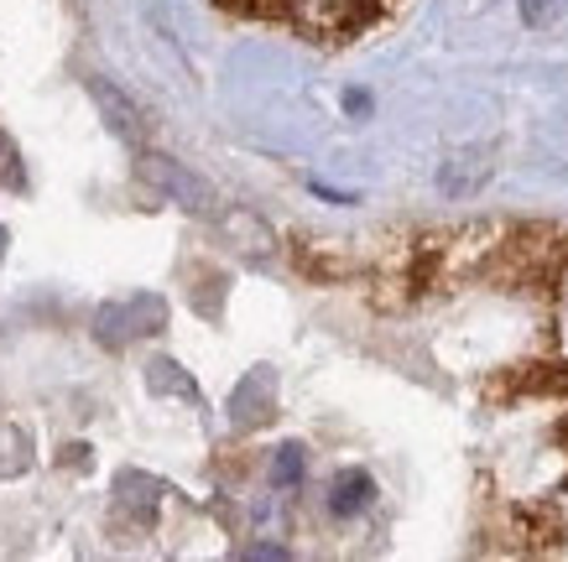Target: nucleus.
<instances>
[{
	"label": "nucleus",
	"mask_w": 568,
	"mask_h": 562,
	"mask_svg": "<svg viewBox=\"0 0 568 562\" xmlns=\"http://www.w3.org/2000/svg\"><path fill=\"white\" fill-rule=\"evenodd\" d=\"M433 260L465 307L480 552L568 546V224L438 229Z\"/></svg>",
	"instance_id": "1"
},
{
	"label": "nucleus",
	"mask_w": 568,
	"mask_h": 562,
	"mask_svg": "<svg viewBox=\"0 0 568 562\" xmlns=\"http://www.w3.org/2000/svg\"><path fill=\"white\" fill-rule=\"evenodd\" d=\"M230 17L293 32L313 48H349L402 11V0H214Z\"/></svg>",
	"instance_id": "2"
},
{
	"label": "nucleus",
	"mask_w": 568,
	"mask_h": 562,
	"mask_svg": "<svg viewBox=\"0 0 568 562\" xmlns=\"http://www.w3.org/2000/svg\"><path fill=\"white\" fill-rule=\"evenodd\" d=\"M365 500H371V479H365L361 469H349V474L334 484V511L355 515V511H365Z\"/></svg>",
	"instance_id": "3"
},
{
	"label": "nucleus",
	"mask_w": 568,
	"mask_h": 562,
	"mask_svg": "<svg viewBox=\"0 0 568 562\" xmlns=\"http://www.w3.org/2000/svg\"><path fill=\"white\" fill-rule=\"evenodd\" d=\"M521 11H527L532 27H542V21H552L558 11H564V0H521Z\"/></svg>",
	"instance_id": "4"
},
{
	"label": "nucleus",
	"mask_w": 568,
	"mask_h": 562,
	"mask_svg": "<svg viewBox=\"0 0 568 562\" xmlns=\"http://www.w3.org/2000/svg\"><path fill=\"white\" fill-rule=\"evenodd\" d=\"M303 474V459H297V448H282V459H276V484H293Z\"/></svg>",
	"instance_id": "5"
}]
</instances>
